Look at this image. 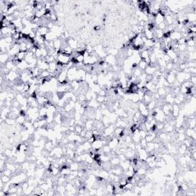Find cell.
I'll list each match as a JSON object with an SVG mask.
<instances>
[{"instance_id": "cell-1", "label": "cell", "mask_w": 196, "mask_h": 196, "mask_svg": "<svg viewBox=\"0 0 196 196\" xmlns=\"http://www.w3.org/2000/svg\"><path fill=\"white\" fill-rule=\"evenodd\" d=\"M20 75L18 71H13V70H10L9 74H7L5 76V79L7 81H11L13 82L20 78Z\"/></svg>"}, {"instance_id": "cell-2", "label": "cell", "mask_w": 196, "mask_h": 196, "mask_svg": "<svg viewBox=\"0 0 196 196\" xmlns=\"http://www.w3.org/2000/svg\"><path fill=\"white\" fill-rule=\"evenodd\" d=\"M70 61V56H68V55H66V54H63L60 52L58 54V57H57V61L60 62L62 65H67Z\"/></svg>"}, {"instance_id": "cell-3", "label": "cell", "mask_w": 196, "mask_h": 196, "mask_svg": "<svg viewBox=\"0 0 196 196\" xmlns=\"http://www.w3.org/2000/svg\"><path fill=\"white\" fill-rule=\"evenodd\" d=\"M114 130H115V126L114 124H109L108 127H105V129L104 130V132H103V136L104 137H107V136H110L112 134L114 133Z\"/></svg>"}, {"instance_id": "cell-4", "label": "cell", "mask_w": 196, "mask_h": 196, "mask_svg": "<svg viewBox=\"0 0 196 196\" xmlns=\"http://www.w3.org/2000/svg\"><path fill=\"white\" fill-rule=\"evenodd\" d=\"M108 146L109 148H110L111 150H116V147L119 146V138L116 137V136H114L112 139H110L109 141V143H108Z\"/></svg>"}, {"instance_id": "cell-5", "label": "cell", "mask_w": 196, "mask_h": 196, "mask_svg": "<svg viewBox=\"0 0 196 196\" xmlns=\"http://www.w3.org/2000/svg\"><path fill=\"white\" fill-rule=\"evenodd\" d=\"M92 146V149L93 150H96V152L103 147L104 146V139H96L94 142H93L91 143Z\"/></svg>"}, {"instance_id": "cell-6", "label": "cell", "mask_w": 196, "mask_h": 196, "mask_svg": "<svg viewBox=\"0 0 196 196\" xmlns=\"http://www.w3.org/2000/svg\"><path fill=\"white\" fill-rule=\"evenodd\" d=\"M169 37L172 39V41L177 42L181 38H182V33L180 32L179 31L175 30V31H173V32H170V36Z\"/></svg>"}, {"instance_id": "cell-7", "label": "cell", "mask_w": 196, "mask_h": 196, "mask_svg": "<svg viewBox=\"0 0 196 196\" xmlns=\"http://www.w3.org/2000/svg\"><path fill=\"white\" fill-rule=\"evenodd\" d=\"M172 104H164L162 105V112L165 113V115H166V116H170L171 115V113H172Z\"/></svg>"}, {"instance_id": "cell-8", "label": "cell", "mask_w": 196, "mask_h": 196, "mask_svg": "<svg viewBox=\"0 0 196 196\" xmlns=\"http://www.w3.org/2000/svg\"><path fill=\"white\" fill-rule=\"evenodd\" d=\"M137 153H138V157H139V159H140V160H142V161H143V162H145L146 161V159H147V157L149 156V154L147 153V152L145 150V149H141L140 150H139L138 152H137Z\"/></svg>"}, {"instance_id": "cell-9", "label": "cell", "mask_w": 196, "mask_h": 196, "mask_svg": "<svg viewBox=\"0 0 196 196\" xmlns=\"http://www.w3.org/2000/svg\"><path fill=\"white\" fill-rule=\"evenodd\" d=\"M156 137H157L156 132H152V131H147V135H146L145 139L147 141V143H149V142H153V140Z\"/></svg>"}, {"instance_id": "cell-10", "label": "cell", "mask_w": 196, "mask_h": 196, "mask_svg": "<svg viewBox=\"0 0 196 196\" xmlns=\"http://www.w3.org/2000/svg\"><path fill=\"white\" fill-rule=\"evenodd\" d=\"M172 113L171 115L172 116H174L175 118L179 115V113H180V107H179V105H177L175 104H172Z\"/></svg>"}, {"instance_id": "cell-11", "label": "cell", "mask_w": 196, "mask_h": 196, "mask_svg": "<svg viewBox=\"0 0 196 196\" xmlns=\"http://www.w3.org/2000/svg\"><path fill=\"white\" fill-rule=\"evenodd\" d=\"M164 21H165V16L162 14H161L159 12L156 14V15L155 16V20H154V22H155L156 26H157L159 24H160V23L164 22Z\"/></svg>"}, {"instance_id": "cell-12", "label": "cell", "mask_w": 196, "mask_h": 196, "mask_svg": "<svg viewBox=\"0 0 196 196\" xmlns=\"http://www.w3.org/2000/svg\"><path fill=\"white\" fill-rule=\"evenodd\" d=\"M174 95L171 93H169L166 95V97L164 99L165 104H174Z\"/></svg>"}, {"instance_id": "cell-13", "label": "cell", "mask_w": 196, "mask_h": 196, "mask_svg": "<svg viewBox=\"0 0 196 196\" xmlns=\"http://www.w3.org/2000/svg\"><path fill=\"white\" fill-rule=\"evenodd\" d=\"M67 44L73 50H76L78 48V44H79V43H78L74 38H69V39H67Z\"/></svg>"}, {"instance_id": "cell-14", "label": "cell", "mask_w": 196, "mask_h": 196, "mask_svg": "<svg viewBox=\"0 0 196 196\" xmlns=\"http://www.w3.org/2000/svg\"><path fill=\"white\" fill-rule=\"evenodd\" d=\"M10 60V56L9 55L8 53H2L0 54V62H1V65H5L7 63V61H9Z\"/></svg>"}, {"instance_id": "cell-15", "label": "cell", "mask_w": 196, "mask_h": 196, "mask_svg": "<svg viewBox=\"0 0 196 196\" xmlns=\"http://www.w3.org/2000/svg\"><path fill=\"white\" fill-rule=\"evenodd\" d=\"M94 127V121L93 120H87L84 123V129L86 130H93Z\"/></svg>"}, {"instance_id": "cell-16", "label": "cell", "mask_w": 196, "mask_h": 196, "mask_svg": "<svg viewBox=\"0 0 196 196\" xmlns=\"http://www.w3.org/2000/svg\"><path fill=\"white\" fill-rule=\"evenodd\" d=\"M144 35L147 39H154L155 38V34H154V31H151L148 28H145L144 32H143Z\"/></svg>"}, {"instance_id": "cell-17", "label": "cell", "mask_w": 196, "mask_h": 196, "mask_svg": "<svg viewBox=\"0 0 196 196\" xmlns=\"http://www.w3.org/2000/svg\"><path fill=\"white\" fill-rule=\"evenodd\" d=\"M104 61H105L106 63H107L109 65H112L116 63V58L114 57V55L109 54V55H107Z\"/></svg>"}, {"instance_id": "cell-18", "label": "cell", "mask_w": 196, "mask_h": 196, "mask_svg": "<svg viewBox=\"0 0 196 196\" xmlns=\"http://www.w3.org/2000/svg\"><path fill=\"white\" fill-rule=\"evenodd\" d=\"M185 18H186V19L189 21V22H195V20H196V14H195V12H188L186 14Z\"/></svg>"}, {"instance_id": "cell-19", "label": "cell", "mask_w": 196, "mask_h": 196, "mask_svg": "<svg viewBox=\"0 0 196 196\" xmlns=\"http://www.w3.org/2000/svg\"><path fill=\"white\" fill-rule=\"evenodd\" d=\"M48 71L51 73V74H53L57 70V67H58V65H57V61H53V62H51V63L48 64Z\"/></svg>"}, {"instance_id": "cell-20", "label": "cell", "mask_w": 196, "mask_h": 196, "mask_svg": "<svg viewBox=\"0 0 196 196\" xmlns=\"http://www.w3.org/2000/svg\"><path fill=\"white\" fill-rule=\"evenodd\" d=\"M100 104L96 100V99H92L88 102V107L93 108V109H97Z\"/></svg>"}, {"instance_id": "cell-21", "label": "cell", "mask_w": 196, "mask_h": 196, "mask_svg": "<svg viewBox=\"0 0 196 196\" xmlns=\"http://www.w3.org/2000/svg\"><path fill=\"white\" fill-rule=\"evenodd\" d=\"M109 163L111 164V166L113 167H116L120 165V159H119L118 156H115V157H113L110 159V160H109Z\"/></svg>"}, {"instance_id": "cell-22", "label": "cell", "mask_w": 196, "mask_h": 196, "mask_svg": "<svg viewBox=\"0 0 196 196\" xmlns=\"http://www.w3.org/2000/svg\"><path fill=\"white\" fill-rule=\"evenodd\" d=\"M38 32L39 33V35H40L41 36L44 37L48 33V28H47L46 26H42V27H40L38 28Z\"/></svg>"}, {"instance_id": "cell-23", "label": "cell", "mask_w": 196, "mask_h": 196, "mask_svg": "<svg viewBox=\"0 0 196 196\" xmlns=\"http://www.w3.org/2000/svg\"><path fill=\"white\" fill-rule=\"evenodd\" d=\"M164 132L166 133H171L172 132H173L174 130V126H172L171 124H169V123H166V124L165 123L164 126Z\"/></svg>"}, {"instance_id": "cell-24", "label": "cell", "mask_w": 196, "mask_h": 196, "mask_svg": "<svg viewBox=\"0 0 196 196\" xmlns=\"http://www.w3.org/2000/svg\"><path fill=\"white\" fill-rule=\"evenodd\" d=\"M16 123L17 124L19 125H23L25 122H26V116H24V115H19L17 118H16Z\"/></svg>"}, {"instance_id": "cell-25", "label": "cell", "mask_w": 196, "mask_h": 196, "mask_svg": "<svg viewBox=\"0 0 196 196\" xmlns=\"http://www.w3.org/2000/svg\"><path fill=\"white\" fill-rule=\"evenodd\" d=\"M70 171H78L80 169V162H73L69 166Z\"/></svg>"}, {"instance_id": "cell-26", "label": "cell", "mask_w": 196, "mask_h": 196, "mask_svg": "<svg viewBox=\"0 0 196 196\" xmlns=\"http://www.w3.org/2000/svg\"><path fill=\"white\" fill-rule=\"evenodd\" d=\"M147 66H148V64L146 63V61L143 59H141L138 63V67L142 70L143 71H144V70H146Z\"/></svg>"}, {"instance_id": "cell-27", "label": "cell", "mask_w": 196, "mask_h": 196, "mask_svg": "<svg viewBox=\"0 0 196 196\" xmlns=\"http://www.w3.org/2000/svg\"><path fill=\"white\" fill-rule=\"evenodd\" d=\"M54 122L57 124L62 123V115L61 113H58L55 116H54Z\"/></svg>"}, {"instance_id": "cell-28", "label": "cell", "mask_w": 196, "mask_h": 196, "mask_svg": "<svg viewBox=\"0 0 196 196\" xmlns=\"http://www.w3.org/2000/svg\"><path fill=\"white\" fill-rule=\"evenodd\" d=\"M146 106H147V109H149V111H152L155 109V107L157 106L156 105V101L155 100H152L148 104H146Z\"/></svg>"}, {"instance_id": "cell-29", "label": "cell", "mask_w": 196, "mask_h": 196, "mask_svg": "<svg viewBox=\"0 0 196 196\" xmlns=\"http://www.w3.org/2000/svg\"><path fill=\"white\" fill-rule=\"evenodd\" d=\"M187 150H188V148L184 144H182L181 146L178 148V153L180 154V155H184L185 154Z\"/></svg>"}, {"instance_id": "cell-30", "label": "cell", "mask_w": 196, "mask_h": 196, "mask_svg": "<svg viewBox=\"0 0 196 196\" xmlns=\"http://www.w3.org/2000/svg\"><path fill=\"white\" fill-rule=\"evenodd\" d=\"M5 67L7 69H9V70H12L15 67H16V65L14 64V62L12 60H9V61H7V63L5 65Z\"/></svg>"}, {"instance_id": "cell-31", "label": "cell", "mask_w": 196, "mask_h": 196, "mask_svg": "<svg viewBox=\"0 0 196 196\" xmlns=\"http://www.w3.org/2000/svg\"><path fill=\"white\" fill-rule=\"evenodd\" d=\"M53 148H54V143L51 142V141H47L46 143H45L44 150H46L48 152H51Z\"/></svg>"}, {"instance_id": "cell-32", "label": "cell", "mask_w": 196, "mask_h": 196, "mask_svg": "<svg viewBox=\"0 0 196 196\" xmlns=\"http://www.w3.org/2000/svg\"><path fill=\"white\" fill-rule=\"evenodd\" d=\"M143 71L141 69H139V67H136L135 69H132V75L135 76L136 77H139L140 76V74H142Z\"/></svg>"}, {"instance_id": "cell-33", "label": "cell", "mask_w": 196, "mask_h": 196, "mask_svg": "<svg viewBox=\"0 0 196 196\" xmlns=\"http://www.w3.org/2000/svg\"><path fill=\"white\" fill-rule=\"evenodd\" d=\"M106 190L107 192H108V194H110V195H113V190H114V186L113 184L111 183H108L106 185Z\"/></svg>"}, {"instance_id": "cell-34", "label": "cell", "mask_w": 196, "mask_h": 196, "mask_svg": "<svg viewBox=\"0 0 196 196\" xmlns=\"http://www.w3.org/2000/svg\"><path fill=\"white\" fill-rule=\"evenodd\" d=\"M187 124H188V128H190V129H194L195 128V118H193V119H189V121L187 122Z\"/></svg>"}, {"instance_id": "cell-35", "label": "cell", "mask_w": 196, "mask_h": 196, "mask_svg": "<svg viewBox=\"0 0 196 196\" xmlns=\"http://www.w3.org/2000/svg\"><path fill=\"white\" fill-rule=\"evenodd\" d=\"M168 152L169 153H172V154H176L178 152V149L174 146H172V145H169L168 146Z\"/></svg>"}, {"instance_id": "cell-36", "label": "cell", "mask_w": 196, "mask_h": 196, "mask_svg": "<svg viewBox=\"0 0 196 196\" xmlns=\"http://www.w3.org/2000/svg\"><path fill=\"white\" fill-rule=\"evenodd\" d=\"M82 144H83V146H84V149L85 152H87V151H89V150H90V149L92 148L91 143H89L87 140L84 141V143H82Z\"/></svg>"}, {"instance_id": "cell-37", "label": "cell", "mask_w": 196, "mask_h": 196, "mask_svg": "<svg viewBox=\"0 0 196 196\" xmlns=\"http://www.w3.org/2000/svg\"><path fill=\"white\" fill-rule=\"evenodd\" d=\"M5 123L6 125H9V126H15V124H16V120H14V119H11V118H7L5 119Z\"/></svg>"}, {"instance_id": "cell-38", "label": "cell", "mask_w": 196, "mask_h": 196, "mask_svg": "<svg viewBox=\"0 0 196 196\" xmlns=\"http://www.w3.org/2000/svg\"><path fill=\"white\" fill-rule=\"evenodd\" d=\"M156 92L159 93V95L160 96V97H165V96L167 94V92H166V88H165V87H159V88H158L157 89V91H156Z\"/></svg>"}, {"instance_id": "cell-39", "label": "cell", "mask_w": 196, "mask_h": 196, "mask_svg": "<svg viewBox=\"0 0 196 196\" xmlns=\"http://www.w3.org/2000/svg\"><path fill=\"white\" fill-rule=\"evenodd\" d=\"M150 63L151 64H156L157 63V58H156L155 54L153 53V51L150 54Z\"/></svg>"}, {"instance_id": "cell-40", "label": "cell", "mask_w": 196, "mask_h": 196, "mask_svg": "<svg viewBox=\"0 0 196 196\" xmlns=\"http://www.w3.org/2000/svg\"><path fill=\"white\" fill-rule=\"evenodd\" d=\"M152 100V95H148V94H145L144 97H143V102L145 103L146 104H148Z\"/></svg>"}, {"instance_id": "cell-41", "label": "cell", "mask_w": 196, "mask_h": 196, "mask_svg": "<svg viewBox=\"0 0 196 196\" xmlns=\"http://www.w3.org/2000/svg\"><path fill=\"white\" fill-rule=\"evenodd\" d=\"M26 53L25 51H19V53L16 55L17 58L20 61H23V60H25V56H26Z\"/></svg>"}, {"instance_id": "cell-42", "label": "cell", "mask_w": 196, "mask_h": 196, "mask_svg": "<svg viewBox=\"0 0 196 196\" xmlns=\"http://www.w3.org/2000/svg\"><path fill=\"white\" fill-rule=\"evenodd\" d=\"M96 100L100 104H104V102H106L107 100V98L105 97H102V96L97 95V97H96Z\"/></svg>"}, {"instance_id": "cell-43", "label": "cell", "mask_w": 196, "mask_h": 196, "mask_svg": "<svg viewBox=\"0 0 196 196\" xmlns=\"http://www.w3.org/2000/svg\"><path fill=\"white\" fill-rule=\"evenodd\" d=\"M185 139H186V136L185 133H178L177 141H178L180 143H182Z\"/></svg>"}, {"instance_id": "cell-44", "label": "cell", "mask_w": 196, "mask_h": 196, "mask_svg": "<svg viewBox=\"0 0 196 196\" xmlns=\"http://www.w3.org/2000/svg\"><path fill=\"white\" fill-rule=\"evenodd\" d=\"M1 180L5 184V183H8V182H10V180H11V178H10V177L9 176H7V175H3V173L2 172V176H1Z\"/></svg>"}, {"instance_id": "cell-45", "label": "cell", "mask_w": 196, "mask_h": 196, "mask_svg": "<svg viewBox=\"0 0 196 196\" xmlns=\"http://www.w3.org/2000/svg\"><path fill=\"white\" fill-rule=\"evenodd\" d=\"M21 168L22 170H28L30 169V163L28 162H22V166H21Z\"/></svg>"}, {"instance_id": "cell-46", "label": "cell", "mask_w": 196, "mask_h": 196, "mask_svg": "<svg viewBox=\"0 0 196 196\" xmlns=\"http://www.w3.org/2000/svg\"><path fill=\"white\" fill-rule=\"evenodd\" d=\"M86 96H85V93H80L79 95L77 97V101L81 102V103H83V102L86 101Z\"/></svg>"}, {"instance_id": "cell-47", "label": "cell", "mask_w": 196, "mask_h": 196, "mask_svg": "<svg viewBox=\"0 0 196 196\" xmlns=\"http://www.w3.org/2000/svg\"><path fill=\"white\" fill-rule=\"evenodd\" d=\"M74 132L77 133V134H80V133L81 132V131L84 130V127L82 126H81V125H76V126L74 127Z\"/></svg>"}, {"instance_id": "cell-48", "label": "cell", "mask_w": 196, "mask_h": 196, "mask_svg": "<svg viewBox=\"0 0 196 196\" xmlns=\"http://www.w3.org/2000/svg\"><path fill=\"white\" fill-rule=\"evenodd\" d=\"M2 172L3 173V175H5L9 176V177H11V176L12 175V173H14L13 172H12L11 170L8 169H6V168H5V169H4L3 171H2Z\"/></svg>"}, {"instance_id": "cell-49", "label": "cell", "mask_w": 196, "mask_h": 196, "mask_svg": "<svg viewBox=\"0 0 196 196\" xmlns=\"http://www.w3.org/2000/svg\"><path fill=\"white\" fill-rule=\"evenodd\" d=\"M173 67H174V64L172 62H169V63L166 64V70L167 71H171L172 70H173Z\"/></svg>"}, {"instance_id": "cell-50", "label": "cell", "mask_w": 196, "mask_h": 196, "mask_svg": "<svg viewBox=\"0 0 196 196\" xmlns=\"http://www.w3.org/2000/svg\"><path fill=\"white\" fill-rule=\"evenodd\" d=\"M167 25L166 24V22H162V23H160V24H159L157 26V28H159V30H162V31H165V29H166V28H167Z\"/></svg>"}, {"instance_id": "cell-51", "label": "cell", "mask_w": 196, "mask_h": 196, "mask_svg": "<svg viewBox=\"0 0 196 196\" xmlns=\"http://www.w3.org/2000/svg\"><path fill=\"white\" fill-rule=\"evenodd\" d=\"M186 45L188 47H195V40L189 39V40L186 42Z\"/></svg>"}, {"instance_id": "cell-52", "label": "cell", "mask_w": 196, "mask_h": 196, "mask_svg": "<svg viewBox=\"0 0 196 196\" xmlns=\"http://www.w3.org/2000/svg\"><path fill=\"white\" fill-rule=\"evenodd\" d=\"M8 93H8L6 90H5V91H2V92H1V94H0V98H1V100L5 101V100L7 99Z\"/></svg>"}, {"instance_id": "cell-53", "label": "cell", "mask_w": 196, "mask_h": 196, "mask_svg": "<svg viewBox=\"0 0 196 196\" xmlns=\"http://www.w3.org/2000/svg\"><path fill=\"white\" fill-rule=\"evenodd\" d=\"M146 144H147V141L146 140V139H141L140 142H139V145H140L141 148L145 149L146 146Z\"/></svg>"}, {"instance_id": "cell-54", "label": "cell", "mask_w": 196, "mask_h": 196, "mask_svg": "<svg viewBox=\"0 0 196 196\" xmlns=\"http://www.w3.org/2000/svg\"><path fill=\"white\" fill-rule=\"evenodd\" d=\"M139 134L141 139H145L146 135H147V131L146 130H139Z\"/></svg>"}, {"instance_id": "cell-55", "label": "cell", "mask_w": 196, "mask_h": 196, "mask_svg": "<svg viewBox=\"0 0 196 196\" xmlns=\"http://www.w3.org/2000/svg\"><path fill=\"white\" fill-rule=\"evenodd\" d=\"M91 77H92V81L93 83H97L98 82V75L96 74H91Z\"/></svg>"}, {"instance_id": "cell-56", "label": "cell", "mask_w": 196, "mask_h": 196, "mask_svg": "<svg viewBox=\"0 0 196 196\" xmlns=\"http://www.w3.org/2000/svg\"><path fill=\"white\" fill-rule=\"evenodd\" d=\"M189 81L191 82V84L195 86L196 84V77L195 75H192L191 77H190V79H189Z\"/></svg>"}, {"instance_id": "cell-57", "label": "cell", "mask_w": 196, "mask_h": 196, "mask_svg": "<svg viewBox=\"0 0 196 196\" xmlns=\"http://www.w3.org/2000/svg\"><path fill=\"white\" fill-rule=\"evenodd\" d=\"M147 164H148V167L150 168V169H153V168H155L156 166V162H155V161H152V162H149Z\"/></svg>"}, {"instance_id": "cell-58", "label": "cell", "mask_w": 196, "mask_h": 196, "mask_svg": "<svg viewBox=\"0 0 196 196\" xmlns=\"http://www.w3.org/2000/svg\"><path fill=\"white\" fill-rule=\"evenodd\" d=\"M162 59H163L166 62V64H167V63H169V62H170V61H171V59L169 58V57L166 54H164L163 55H162Z\"/></svg>"}, {"instance_id": "cell-59", "label": "cell", "mask_w": 196, "mask_h": 196, "mask_svg": "<svg viewBox=\"0 0 196 196\" xmlns=\"http://www.w3.org/2000/svg\"><path fill=\"white\" fill-rule=\"evenodd\" d=\"M98 95H100V96H102V97H105L106 95H107V92H106V90H100V92L97 93Z\"/></svg>"}, {"instance_id": "cell-60", "label": "cell", "mask_w": 196, "mask_h": 196, "mask_svg": "<svg viewBox=\"0 0 196 196\" xmlns=\"http://www.w3.org/2000/svg\"><path fill=\"white\" fill-rule=\"evenodd\" d=\"M32 126L35 129H39V124H38V120L35 121L33 123H32Z\"/></svg>"}, {"instance_id": "cell-61", "label": "cell", "mask_w": 196, "mask_h": 196, "mask_svg": "<svg viewBox=\"0 0 196 196\" xmlns=\"http://www.w3.org/2000/svg\"><path fill=\"white\" fill-rule=\"evenodd\" d=\"M86 132H87V130H86L84 128V130L81 131V132L80 133V136H81V137H83V138H85V136H86Z\"/></svg>"}, {"instance_id": "cell-62", "label": "cell", "mask_w": 196, "mask_h": 196, "mask_svg": "<svg viewBox=\"0 0 196 196\" xmlns=\"http://www.w3.org/2000/svg\"><path fill=\"white\" fill-rule=\"evenodd\" d=\"M100 29V25H97V26L94 27V30L95 31H99Z\"/></svg>"}]
</instances>
